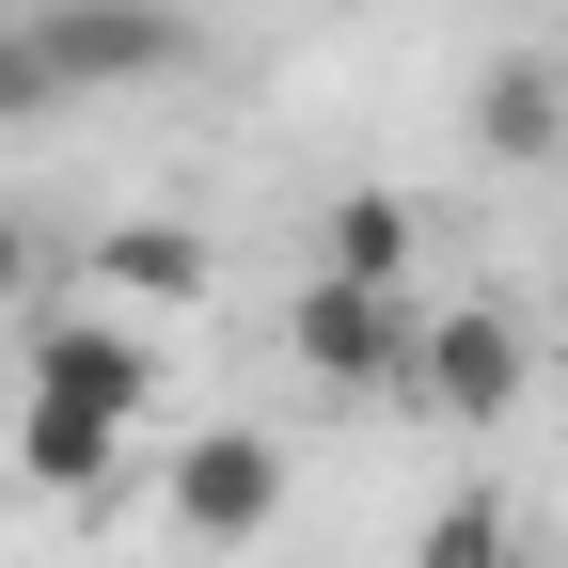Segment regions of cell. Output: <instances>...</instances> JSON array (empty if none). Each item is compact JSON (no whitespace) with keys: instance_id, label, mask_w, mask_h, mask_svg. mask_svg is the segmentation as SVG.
<instances>
[{"instance_id":"cell-1","label":"cell","mask_w":568,"mask_h":568,"mask_svg":"<svg viewBox=\"0 0 568 568\" xmlns=\"http://www.w3.org/2000/svg\"><path fill=\"white\" fill-rule=\"evenodd\" d=\"M410 332H426L410 284H347V268H316L301 301H284V364L332 379V395H395V379H410Z\"/></svg>"},{"instance_id":"cell-2","label":"cell","mask_w":568,"mask_h":568,"mask_svg":"<svg viewBox=\"0 0 568 568\" xmlns=\"http://www.w3.org/2000/svg\"><path fill=\"white\" fill-rule=\"evenodd\" d=\"M159 521L190 552H253L284 521V443H268V426H190V443L159 458Z\"/></svg>"},{"instance_id":"cell-3","label":"cell","mask_w":568,"mask_h":568,"mask_svg":"<svg viewBox=\"0 0 568 568\" xmlns=\"http://www.w3.org/2000/svg\"><path fill=\"white\" fill-rule=\"evenodd\" d=\"M521 379H537L521 316H506V301H443V316L410 332V379H395V395H410V410H443V426H506Z\"/></svg>"},{"instance_id":"cell-4","label":"cell","mask_w":568,"mask_h":568,"mask_svg":"<svg viewBox=\"0 0 568 568\" xmlns=\"http://www.w3.org/2000/svg\"><path fill=\"white\" fill-rule=\"evenodd\" d=\"M32 32H48V63L80 95H159V80H190V17L174 0H32Z\"/></svg>"},{"instance_id":"cell-5","label":"cell","mask_w":568,"mask_h":568,"mask_svg":"<svg viewBox=\"0 0 568 568\" xmlns=\"http://www.w3.org/2000/svg\"><path fill=\"white\" fill-rule=\"evenodd\" d=\"M32 410L142 426V410H159V347H142L126 316H32Z\"/></svg>"},{"instance_id":"cell-6","label":"cell","mask_w":568,"mask_h":568,"mask_svg":"<svg viewBox=\"0 0 568 568\" xmlns=\"http://www.w3.org/2000/svg\"><path fill=\"white\" fill-rule=\"evenodd\" d=\"M474 159H568V80H552L537 48H506L474 80Z\"/></svg>"},{"instance_id":"cell-7","label":"cell","mask_w":568,"mask_h":568,"mask_svg":"<svg viewBox=\"0 0 568 568\" xmlns=\"http://www.w3.org/2000/svg\"><path fill=\"white\" fill-rule=\"evenodd\" d=\"M205 268H222V253H205L190 222H111V237H95V284H111V301H159V316L205 301Z\"/></svg>"},{"instance_id":"cell-8","label":"cell","mask_w":568,"mask_h":568,"mask_svg":"<svg viewBox=\"0 0 568 568\" xmlns=\"http://www.w3.org/2000/svg\"><path fill=\"white\" fill-rule=\"evenodd\" d=\"M111 458H126V426H95V410H17V474L48 489V506H95Z\"/></svg>"},{"instance_id":"cell-9","label":"cell","mask_w":568,"mask_h":568,"mask_svg":"<svg viewBox=\"0 0 568 568\" xmlns=\"http://www.w3.org/2000/svg\"><path fill=\"white\" fill-rule=\"evenodd\" d=\"M537 537H521V506L506 489H443L426 506V537H410V568H521Z\"/></svg>"},{"instance_id":"cell-10","label":"cell","mask_w":568,"mask_h":568,"mask_svg":"<svg viewBox=\"0 0 568 568\" xmlns=\"http://www.w3.org/2000/svg\"><path fill=\"white\" fill-rule=\"evenodd\" d=\"M332 268L347 284H410V190H347L332 205Z\"/></svg>"},{"instance_id":"cell-11","label":"cell","mask_w":568,"mask_h":568,"mask_svg":"<svg viewBox=\"0 0 568 568\" xmlns=\"http://www.w3.org/2000/svg\"><path fill=\"white\" fill-rule=\"evenodd\" d=\"M48 111H80V80L48 63V32H32V17H0V126H48Z\"/></svg>"},{"instance_id":"cell-12","label":"cell","mask_w":568,"mask_h":568,"mask_svg":"<svg viewBox=\"0 0 568 568\" xmlns=\"http://www.w3.org/2000/svg\"><path fill=\"white\" fill-rule=\"evenodd\" d=\"M17 284H32V222L0 205V301H17Z\"/></svg>"},{"instance_id":"cell-13","label":"cell","mask_w":568,"mask_h":568,"mask_svg":"<svg viewBox=\"0 0 568 568\" xmlns=\"http://www.w3.org/2000/svg\"><path fill=\"white\" fill-rule=\"evenodd\" d=\"M521 568H568V552H521Z\"/></svg>"}]
</instances>
